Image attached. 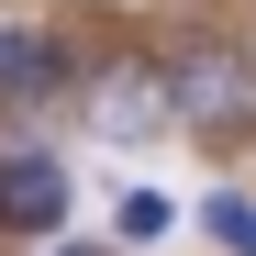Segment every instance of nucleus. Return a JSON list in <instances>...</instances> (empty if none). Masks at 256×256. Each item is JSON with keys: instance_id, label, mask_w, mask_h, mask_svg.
<instances>
[{"instance_id": "obj_7", "label": "nucleus", "mask_w": 256, "mask_h": 256, "mask_svg": "<svg viewBox=\"0 0 256 256\" xmlns=\"http://www.w3.org/2000/svg\"><path fill=\"white\" fill-rule=\"evenodd\" d=\"M45 256H100V245H45Z\"/></svg>"}, {"instance_id": "obj_1", "label": "nucleus", "mask_w": 256, "mask_h": 256, "mask_svg": "<svg viewBox=\"0 0 256 256\" xmlns=\"http://www.w3.org/2000/svg\"><path fill=\"white\" fill-rule=\"evenodd\" d=\"M167 90H178V134H200V145H245L256 134V56L223 45V34L167 56Z\"/></svg>"}, {"instance_id": "obj_2", "label": "nucleus", "mask_w": 256, "mask_h": 256, "mask_svg": "<svg viewBox=\"0 0 256 256\" xmlns=\"http://www.w3.org/2000/svg\"><path fill=\"white\" fill-rule=\"evenodd\" d=\"M90 122H100L112 145H145V134H167V122H178L167 56H112V67L90 78Z\"/></svg>"}, {"instance_id": "obj_3", "label": "nucleus", "mask_w": 256, "mask_h": 256, "mask_svg": "<svg viewBox=\"0 0 256 256\" xmlns=\"http://www.w3.org/2000/svg\"><path fill=\"white\" fill-rule=\"evenodd\" d=\"M67 212H78V190H67V167L34 145V156H0V234H67Z\"/></svg>"}, {"instance_id": "obj_8", "label": "nucleus", "mask_w": 256, "mask_h": 256, "mask_svg": "<svg viewBox=\"0 0 256 256\" xmlns=\"http://www.w3.org/2000/svg\"><path fill=\"white\" fill-rule=\"evenodd\" d=\"M0 56H12V22H0Z\"/></svg>"}, {"instance_id": "obj_4", "label": "nucleus", "mask_w": 256, "mask_h": 256, "mask_svg": "<svg viewBox=\"0 0 256 256\" xmlns=\"http://www.w3.org/2000/svg\"><path fill=\"white\" fill-rule=\"evenodd\" d=\"M67 90V45L56 34H12V56H0V112H34Z\"/></svg>"}, {"instance_id": "obj_6", "label": "nucleus", "mask_w": 256, "mask_h": 256, "mask_svg": "<svg viewBox=\"0 0 256 256\" xmlns=\"http://www.w3.org/2000/svg\"><path fill=\"white\" fill-rule=\"evenodd\" d=\"M167 234V190H122V245H156Z\"/></svg>"}, {"instance_id": "obj_5", "label": "nucleus", "mask_w": 256, "mask_h": 256, "mask_svg": "<svg viewBox=\"0 0 256 256\" xmlns=\"http://www.w3.org/2000/svg\"><path fill=\"white\" fill-rule=\"evenodd\" d=\"M200 234L223 245V256H256V212H245V200L223 190V200H200Z\"/></svg>"}]
</instances>
